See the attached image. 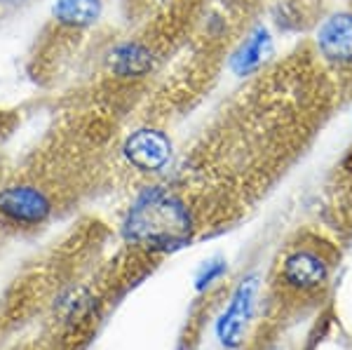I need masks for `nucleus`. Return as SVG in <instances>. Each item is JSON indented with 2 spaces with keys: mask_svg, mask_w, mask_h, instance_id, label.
Instances as JSON below:
<instances>
[{
  "mask_svg": "<svg viewBox=\"0 0 352 350\" xmlns=\"http://www.w3.org/2000/svg\"><path fill=\"white\" fill-rule=\"evenodd\" d=\"M52 214V200L33 184H14L0 190V219L12 226H38Z\"/></svg>",
  "mask_w": 352,
  "mask_h": 350,
  "instance_id": "5",
  "label": "nucleus"
},
{
  "mask_svg": "<svg viewBox=\"0 0 352 350\" xmlns=\"http://www.w3.org/2000/svg\"><path fill=\"white\" fill-rule=\"evenodd\" d=\"M104 14V0H54L52 19L71 31H85L99 24Z\"/></svg>",
  "mask_w": 352,
  "mask_h": 350,
  "instance_id": "9",
  "label": "nucleus"
},
{
  "mask_svg": "<svg viewBox=\"0 0 352 350\" xmlns=\"http://www.w3.org/2000/svg\"><path fill=\"white\" fill-rule=\"evenodd\" d=\"M258 287H261V278L256 273H249L232 289L228 306H226L223 315L219 318L217 325V338L223 348L235 350L244 343L249 320H252L254 308H256Z\"/></svg>",
  "mask_w": 352,
  "mask_h": 350,
  "instance_id": "4",
  "label": "nucleus"
},
{
  "mask_svg": "<svg viewBox=\"0 0 352 350\" xmlns=\"http://www.w3.org/2000/svg\"><path fill=\"white\" fill-rule=\"evenodd\" d=\"M226 273H228V263H226V259H221V256L209 259V261H204L202 268L197 270V275H195V289L197 292L209 289V287L217 285V282L223 278Z\"/></svg>",
  "mask_w": 352,
  "mask_h": 350,
  "instance_id": "10",
  "label": "nucleus"
},
{
  "mask_svg": "<svg viewBox=\"0 0 352 350\" xmlns=\"http://www.w3.org/2000/svg\"><path fill=\"white\" fill-rule=\"evenodd\" d=\"M192 214L169 188L148 186L134 197L122 230L124 238L151 252H176L192 240Z\"/></svg>",
  "mask_w": 352,
  "mask_h": 350,
  "instance_id": "1",
  "label": "nucleus"
},
{
  "mask_svg": "<svg viewBox=\"0 0 352 350\" xmlns=\"http://www.w3.org/2000/svg\"><path fill=\"white\" fill-rule=\"evenodd\" d=\"M340 165H343L345 172H350V174H352V151H348V155L343 157V162H340Z\"/></svg>",
  "mask_w": 352,
  "mask_h": 350,
  "instance_id": "11",
  "label": "nucleus"
},
{
  "mask_svg": "<svg viewBox=\"0 0 352 350\" xmlns=\"http://www.w3.org/2000/svg\"><path fill=\"white\" fill-rule=\"evenodd\" d=\"M275 54V41L268 26L258 24L247 33V38L237 45V50L230 54V73L237 78H247L256 73L261 66H265Z\"/></svg>",
  "mask_w": 352,
  "mask_h": 350,
  "instance_id": "8",
  "label": "nucleus"
},
{
  "mask_svg": "<svg viewBox=\"0 0 352 350\" xmlns=\"http://www.w3.org/2000/svg\"><path fill=\"white\" fill-rule=\"evenodd\" d=\"M315 47L329 64L352 66V10H338L320 21Z\"/></svg>",
  "mask_w": 352,
  "mask_h": 350,
  "instance_id": "6",
  "label": "nucleus"
},
{
  "mask_svg": "<svg viewBox=\"0 0 352 350\" xmlns=\"http://www.w3.org/2000/svg\"><path fill=\"white\" fill-rule=\"evenodd\" d=\"M333 263L324 250L312 245L292 247L280 261V285L296 296H312L329 285Z\"/></svg>",
  "mask_w": 352,
  "mask_h": 350,
  "instance_id": "2",
  "label": "nucleus"
},
{
  "mask_svg": "<svg viewBox=\"0 0 352 350\" xmlns=\"http://www.w3.org/2000/svg\"><path fill=\"white\" fill-rule=\"evenodd\" d=\"M157 56L153 47L144 41H122L113 45L106 54V66L120 80H139V78L151 76L155 69Z\"/></svg>",
  "mask_w": 352,
  "mask_h": 350,
  "instance_id": "7",
  "label": "nucleus"
},
{
  "mask_svg": "<svg viewBox=\"0 0 352 350\" xmlns=\"http://www.w3.org/2000/svg\"><path fill=\"white\" fill-rule=\"evenodd\" d=\"M122 157L129 167L141 174H160L169 167L174 155V144L160 127H136L122 141Z\"/></svg>",
  "mask_w": 352,
  "mask_h": 350,
  "instance_id": "3",
  "label": "nucleus"
}]
</instances>
